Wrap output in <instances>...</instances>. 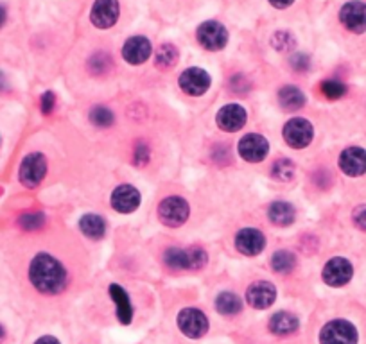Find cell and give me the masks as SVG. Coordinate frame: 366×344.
I'll use <instances>...</instances> for the list:
<instances>
[{
    "mask_svg": "<svg viewBox=\"0 0 366 344\" xmlns=\"http://www.w3.org/2000/svg\"><path fill=\"white\" fill-rule=\"evenodd\" d=\"M31 284L43 294H58L67 285V271L56 258L40 253L33 258L29 267Z\"/></svg>",
    "mask_w": 366,
    "mask_h": 344,
    "instance_id": "6da1fadb",
    "label": "cell"
},
{
    "mask_svg": "<svg viewBox=\"0 0 366 344\" xmlns=\"http://www.w3.org/2000/svg\"><path fill=\"white\" fill-rule=\"evenodd\" d=\"M321 344H357V330L345 319L327 323L320 333Z\"/></svg>",
    "mask_w": 366,
    "mask_h": 344,
    "instance_id": "7a4b0ae2",
    "label": "cell"
},
{
    "mask_svg": "<svg viewBox=\"0 0 366 344\" xmlns=\"http://www.w3.org/2000/svg\"><path fill=\"white\" fill-rule=\"evenodd\" d=\"M313 124L306 119H300V117L291 119L289 122L284 126V140H286L287 146L293 147V149H303V147H307L313 142Z\"/></svg>",
    "mask_w": 366,
    "mask_h": 344,
    "instance_id": "3957f363",
    "label": "cell"
},
{
    "mask_svg": "<svg viewBox=\"0 0 366 344\" xmlns=\"http://www.w3.org/2000/svg\"><path fill=\"white\" fill-rule=\"evenodd\" d=\"M198 41L207 50H221L228 43V31L223 23L208 20L198 27Z\"/></svg>",
    "mask_w": 366,
    "mask_h": 344,
    "instance_id": "277c9868",
    "label": "cell"
},
{
    "mask_svg": "<svg viewBox=\"0 0 366 344\" xmlns=\"http://www.w3.org/2000/svg\"><path fill=\"white\" fill-rule=\"evenodd\" d=\"M158 217L166 226L178 228L189 217V205L185 199L178 198V195L166 198L158 206Z\"/></svg>",
    "mask_w": 366,
    "mask_h": 344,
    "instance_id": "5b68a950",
    "label": "cell"
},
{
    "mask_svg": "<svg viewBox=\"0 0 366 344\" xmlns=\"http://www.w3.org/2000/svg\"><path fill=\"white\" fill-rule=\"evenodd\" d=\"M45 172L47 163L43 154H27V156L23 158L22 165H20V181H22V185H26L27 188L38 187L43 181V178H45Z\"/></svg>",
    "mask_w": 366,
    "mask_h": 344,
    "instance_id": "8992f818",
    "label": "cell"
},
{
    "mask_svg": "<svg viewBox=\"0 0 366 344\" xmlns=\"http://www.w3.org/2000/svg\"><path fill=\"white\" fill-rule=\"evenodd\" d=\"M352 274H354V267L343 257L328 260L323 267V281L330 287H343L352 280Z\"/></svg>",
    "mask_w": 366,
    "mask_h": 344,
    "instance_id": "52a82bcc",
    "label": "cell"
},
{
    "mask_svg": "<svg viewBox=\"0 0 366 344\" xmlns=\"http://www.w3.org/2000/svg\"><path fill=\"white\" fill-rule=\"evenodd\" d=\"M178 326L187 337L198 339V337H203L207 333L208 319L198 308H183L178 316Z\"/></svg>",
    "mask_w": 366,
    "mask_h": 344,
    "instance_id": "ba28073f",
    "label": "cell"
},
{
    "mask_svg": "<svg viewBox=\"0 0 366 344\" xmlns=\"http://www.w3.org/2000/svg\"><path fill=\"white\" fill-rule=\"evenodd\" d=\"M340 20L350 33H365L366 31V4L361 0H352L341 8Z\"/></svg>",
    "mask_w": 366,
    "mask_h": 344,
    "instance_id": "9c48e42d",
    "label": "cell"
},
{
    "mask_svg": "<svg viewBox=\"0 0 366 344\" xmlns=\"http://www.w3.org/2000/svg\"><path fill=\"white\" fill-rule=\"evenodd\" d=\"M269 153L268 140L257 133H249V135L242 136L239 142V154L242 160L255 163V161H262Z\"/></svg>",
    "mask_w": 366,
    "mask_h": 344,
    "instance_id": "30bf717a",
    "label": "cell"
},
{
    "mask_svg": "<svg viewBox=\"0 0 366 344\" xmlns=\"http://www.w3.org/2000/svg\"><path fill=\"white\" fill-rule=\"evenodd\" d=\"M90 20L97 29H109L119 20V2L117 0H95L92 6Z\"/></svg>",
    "mask_w": 366,
    "mask_h": 344,
    "instance_id": "8fae6325",
    "label": "cell"
},
{
    "mask_svg": "<svg viewBox=\"0 0 366 344\" xmlns=\"http://www.w3.org/2000/svg\"><path fill=\"white\" fill-rule=\"evenodd\" d=\"M180 86L181 90L185 94L198 97V95H203L210 86V75L208 72H205L203 68H187L183 74L180 75Z\"/></svg>",
    "mask_w": 366,
    "mask_h": 344,
    "instance_id": "7c38bea8",
    "label": "cell"
},
{
    "mask_svg": "<svg viewBox=\"0 0 366 344\" xmlns=\"http://www.w3.org/2000/svg\"><path fill=\"white\" fill-rule=\"evenodd\" d=\"M340 167L347 176H362L366 172V151L362 147H348L341 153Z\"/></svg>",
    "mask_w": 366,
    "mask_h": 344,
    "instance_id": "4fadbf2b",
    "label": "cell"
},
{
    "mask_svg": "<svg viewBox=\"0 0 366 344\" xmlns=\"http://www.w3.org/2000/svg\"><path fill=\"white\" fill-rule=\"evenodd\" d=\"M151 41L144 36H131L122 47V56L128 63L131 65H140L144 61H148V58L151 56Z\"/></svg>",
    "mask_w": 366,
    "mask_h": 344,
    "instance_id": "5bb4252c",
    "label": "cell"
},
{
    "mask_svg": "<svg viewBox=\"0 0 366 344\" xmlns=\"http://www.w3.org/2000/svg\"><path fill=\"white\" fill-rule=\"evenodd\" d=\"M235 246L246 257H255L266 246V239L257 228H244L235 237Z\"/></svg>",
    "mask_w": 366,
    "mask_h": 344,
    "instance_id": "9a60e30c",
    "label": "cell"
},
{
    "mask_svg": "<svg viewBox=\"0 0 366 344\" xmlns=\"http://www.w3.org/2000/svg\"><path fill=\"white\" fill-rule=\"evenodd\" d=\"M112 206L121 213H131L140 206V192L131 185H121L112 192Z\"/></svg>",
    "mask_w": 366,
    "mask_h": 344,
    "instance_id": "2e32d148",
    "label": "cell"
},
{
    "mask_svg": "<svg viewBox=\"0 0 366 344\" xmlns=\"http://www.w3.org/2000/svg\"><path fill=\"white\" fill-rule=\"evenodd\" d=\"M276 298V291L273 287V284L269 281H255L248 287L246 291V299L249 301V305L255 308H268L269 305H273Z\"/></svg>",
    "mask_w": 366,
    "mask_h": 344,
    "instance_id": "e0dca14e",
    "label": "cell"
},
{
    "mask_svg": "<svg viewBox=\"0 0 366 344\" xmlns=\"http://www.w3.org/2000/svg\"><path fill=\"white\" fill-rule=\"evenodd\" d=\"M246 124V109L241 104H227L219 109L217 126L225 131L235 133Z\"/></svg>",
    "mask_w": 366,
    "mask_h": 344,
    "instance_id": "ac0fdd59",
    "label": "cell"
},
{
    "mask_svg": "<svg viewBox=\"0 0 366 344\" xmlns=\"http://www.w3.org/2000/svg\"><path fill=\"white\" fill-rule=\"evenodd\" d=\"M109 296H112V299H114L115 305H117L119 321H121L122 325H129L133 318V308H131V301H129L124 289L117 284L109 285Z\"/></svg>",
    "mask_w": 366,
    "mask_h": 344,
    "instance_id": "d6986e66",
    "label": "cell"
},
{
    "mask_svg": "<svg viewBox=\"0 0 366 344\" xmlns=\"http://www.w3.org/2000/svg\"><path fill=\"white\" fill-rule=\"evenodd\" d=\"M298 318L289 312H276L271 319H269V330L275 335H291L298 330Z\"/></svg>",
    "mask_w": 366,
    "mask_h": 344,
    "instance_id": "ffe728a7",
    "label": "cell"
},
{
    "mask_svg": "<svg viewBox=\"0 0 366 344\" xmlns=\"http://www.w3.org/2000/svg\"><path fill=\"white\" fill-rule=\"evenodd\" d=\"M295 208L286 201H275L268 210V217L276 226H289L295 221Z\"/></svg>",
    "mask_w": 366,
    "mask_h": 344,
    "instance_id": "44dd1931",
    "label": "cell"
},
{
    "mask_svg": "<svg viewBox=\"0 0 366 344\" xmlns=\"http://www.w3.org/2000/svg\"><path fill=\"white\" fill-rule=\"evenodd\" d=\"M279 101L280 106L287 112H298L306 104V95L296 86H284L282 90L279 92Z\"/></svg>",
    "mask_w": 366,
    "mask_h": 344,
    "instance_id": "7402d4cb",
    "label": "cell"
},
{
    "mask_svg": "<svg viewBox=\"0 0 366 344\" xmlns=\"http://www.w3.org/2000/svg\"><path fill=\"white\" fill-rule=\"evenodd\" d=\"M215 308H217L219 314L223 316H235L241 312L242 301L237 294L234 292H221L215 299Z\"/></svg>",
    "mask_w": 366,
    "mask_h": 344,
    "instance_id": "603a6c76",
    "label": "cell"
},
{
    "mask_svg": "<svg viewBox=\"0 0 366 344\" xmlns=\"http://www.w3.org/2000/svg\"><path fill=\"white\" fill-rule=\"evenodd\" d=\"M80 228L85 235L90 237V239L94 240L101 239L106 232L104 221H102V217L95 215V213H87V215H83L80 221Z\"/></svg>",
    "mask_w": 366,
    "mask_h": 344,
    "instance_id": "cb8c5ba5",
    "label": "cell"
},
{
    "mask_svg": "<svg viewBox=\"0 0 366 344\" xmlns=\"http://www.w3.org/2000/svg\"><path fill=\"white\" fill-rule=\"evenodd\" d=\"M163 262L173 271L189 269V253L187 249H180V247H169L163 253Z\"/></svg>",
    "mask_w": 366,
    "mask_h": 344,
    "instance_id": "d4e9b609",
    "label": "cell"
},
{
    "mask_svg": "<svg viewBox=\"0 0 366 344\" xmlns=\"http://www.w3.org/2000/svg\"><path fill=\"white\" fill-rule=\"evenodd\" d=\"M296 266V257L291 251L280 249L271 257V267L275 273H291Z\"/></svg>",
    "mask_w": 366,
    "mask_h": 344,
    "instance_id": "484cf974",
    "label": "cell"
},
{
    "mask_svg": "<svg viewBox=\"0 0 366 344\" xmlns=\"http://www.w3.org/2000/svg\"><path fill=\"white\" fill-rule=\"evenodd\" d=\"M178 61V50L176 47L171 45V43H163L155 54V63L156 67L162 68V70H167V68L174 67Z\"/></svg>",
    "mask_w": 366,
    "mask_h": 344,
    "instance_id": "4316f807",
    "label": "cell"
},
{
    "mask_svg": "<svg viewBox=\"0 0 366 344\" xmlns=\"http://www.w3.org/2000/svg\"><path fill=\"white\" fill-rule=\"evenodd\" d=\"M295 163L289 160V158H282V160H276L271 167V176L279 181H289L295 176Z\"/></svg>",
    "mask_w": 366,
    "mask_h": 344,
    "instance_id": "83f0119b",
    "label": "cell"
},
{
    "mask_svg": "<svg viewBox=\"0 0 366 344\" xmlns=\"http://www.w3.org/2000/svg\"><path fill=\"white\" fill-rule=\"evenodd\" d=\"M90 120L97 127H109L114 124L115 117L112 109L104 108V106H97V108H94L90 112Z\"/></svg>",
    "mask_w": 366,
    "mask_h": 344,
    "instance_id": "f1b7e54d",
    "label": "cell"
},
{
    "mask_svg": "<svg viewBox=\"0 0 366 344\" xmlns=\"http://www.w3.org/2000/svg\"><path fill=\"white\" fill-rule=\"evenodd\" d=\"M18 222L23 230H27V232H34V230H40L45 225V215H43L42 212L23 213Z\"/></svg>",
    "mask_w": 366,
    "mask_h": 344,
    "instance_id": "f546056e",
    "label": "cell"
},
{
    "mask_svg": "<svg viewBox=\"0 0 366 344\" xmlns=\"http://www.w3.org/2000/svg\"><path fill=\"white\" fill-rule=\"evenodd\" d=\"M321 92H323V95L327 99H333V101H336V99L343 97V95L347 94V86H345L343 82L330 79V81L321 82Z\"/></svg>",
    "mask_w": 366,
    "mask_h": 344,
    "instance_id": "4dcf8cb0",
    "label": "cell"
},
{
    "mask_svg": "<svg viewBox=\"0 0 366 344\" xmlns=\"http://www.w3.org/2000/svg\"><path fill=\"white\" fill-rule=\"evenodd\" d=\"M112 65L114 63H112V60H109L108 54H104V53L95 54V56H92L90 61H88V68H90L92 74H106Z\"/></svg>",
    "mask_w": 366,
    "mask_h": 344,
    "instance_id": "1f68e13d",
    "label": "cell"
},
{
    "mask_svg": "<svg viewBox=\"0 0 366 344\" xmlns=\"http://www.w3.org/2000/svg\"><path fill=\"white\" fill-rule=\"evenodd\" d=\"M187 253H189V271L201 269V267L207 264L208 257H207V253L201 249V247H189Z\"/></svg>",
    "mask_w": 366,
    "mask_h": 344,
    "instance_id": "d6a6232c",
    "label": "cell"
},
{
    "mask_svg": "<svg viewBox=\"0 0 366 344\" xmlns=\"http://www.w3.org/2000/svg\"><path fill=\"white\" fill-rule=\"evenodd\" d=\"M309 65H311V61L306 54H296V56L291 58V67L298 72H306L307 68H309Z\"/></svg>",
    "mask_w": 366,
    "mask_h": 344,
    "instance_id": "836d02e7",
    "label": "cell"
},
{
    "mask_svg": "<svg viewBox=\"0 0 366 344\" xmlns=\"http://www.w3.org/2000/svg\"><path fill=\"white\" fill-rule=\"evenodd\" d=\"M54 102H56V97H54L53 92H45L42 95V101H40V106H42V113L43 115H49L50 112L54 109Z\"/></svg>",
    "mask_w": 366,
    "mask_h": 344,
    "instance_id": "e575fe53",
    "label": "cell"
},
{
    "mask_svg": "<svg viewBox=\"0 0 366 344\" xmlns=\"http://www.w3.org/2000/svg\"><path fill=\"white\" fill-rule=\"evenodd\" d=\"M354 225L362 232H366V206H357L354 210Z\"/></svg>",
    "mask_w": 366,
    "mask_h": 344,
    "instance_id": "d590c367",
    "label": "cell"
},
{
    "mask_svg": "<svg viewBox=\"0 0 366 344\" xmlns=\"http://www.w3.org/2000/svg\"><path fill=\"white\" fill-rule=\"evenodd\" d=\"M149 158V149L146 144H139V146L135 147V163L136 165H144L146 161H148Z\"/></svg>",
    "mask_w": 366,
    "mask_h": 344,
    "instance_id": "8d00e7d4",
    "label": "cell"
},
{
    "mask_svg": "<svg viewBox=\"0 0 366 344\" xmlns=\"http://www.w3.org/2000/svg\"><path fill=\"white\" fill-rule=\"evenodd\" d=\"M280 38H282V41L280 43H275V47L279 50H289L291 47H295V40L291 38L289 33H276Z\"/></svg>",
    "mask_w": 366,
    "mask_h": 344,
    "instance_id": "74e56055",
    "label": "cell"
},
{
    "mask_svg": "<svg viewBox=\"0 0 366 344\" xmlns=\"http://www.w3.org/2000/svg\"><path fill=\"white\" fill-rule=\"evenodd\" d=\"M293 2H295V0H269V4H271L273 8H276V9L289 8V6L293 4Z\"/></svg>",
    "mask_w": 366,
    "mask_h": 344,
    "instance_id": "f35d334b",
    "label": "cell"
},
{
    "mask_svg": "<svg viewBox=\"0 0 366 344\" xmlns=\"http://www.w3.org/2000/svg\"><path fill=\"white\" fill-rule=\"evenodd\" d=\"M34 344H60V340L54 339V337H50V335H45V337H42V339L36 340Z\"/></svg>",
    "mask_w": 366,
    "mask_h": 344,
    "instance_id": "ab89813d",
    "label": "cell"
},
{
    "mask_svg": "<svg viewBox=\"0 0 366 344\" xmlns=\"http://www.w3.org/2000/svg\"><path fill=\"white\" fill-rule=\"evenodd\" d=\"M6 23V9H4V6L0 4V27L4 26Z\"/></svg>",
    "mask_w": 366,
    "mask_h": 344,
    "instance_id": "60d3db41",
    "label": "cell"
},
{
    "mask_svg": "<svg viewBox=\"0 0 366 344\" xmlns=\"http://www.w3.org/2000/svg\"><path fill=\"white\" fill-rule=\"evenodd\" d=\"M4 339H6V330H4V326L0 325V343H2Z\"/></svg>",
    "mask_w": 366,
    "mask_h": 344,
    "instance_id": "b9f144b4",
    "label": "cell"
},
{
    "mask_svg": "<svg viewBox=\"0 0 366 344\" xmlns=\"http://www.w3.org/2000/svg\"><path fill=\"white\" fill-rule=\"evenodd\" d=\"M4 86H6V77L0 74V90H4Z\"/></svg>",
    "mask_w": 366,
    "mask_h": 344,
    "instance_id": "7bdbcfd3",
    "label": "cell"
}]
</instances>
